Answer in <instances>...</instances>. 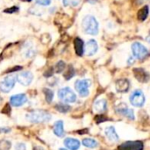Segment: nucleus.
Returning <instances> with one entry per match:
<instances>
[{
    "label": "nucleus",
    "mask_w": 150,
    "mask_h": 150,
    "mask_svg": "<svg viewBox=\"0 0 150 150\" xmlns=\"http://www.w3.org/2000/svg\"><path fill=\"white\" fill-rule=\"evenodd\" d=\"M83 145L86 148L89 149H96L98 146V143L96 140L94 139H91V138H86L83 140Z\"/></svg>",
    "instance_id": "nucleus-20"
},
{
    "label": "nucleus",
    "mask_w": 150,
    "mask_h": 150,
    "mask_svg": "<svg viewBox=\"0 0 150 150\" xmlns=\"http://www.w3.org/2000/svg\"><path fill=\"white\" fill-rule=\"evenodd\" d=\"M54 134L62 138L64 136V128H63V121L62 120H58L54 124Z\"/></svg>",
    "instance_id": "nucleus-17"
},
{
    "label": "nucleus",
    "mask_w": 150,
    "mask_h": 150,
    "mask_svg": "<svg viewBox=\"0 0 150 150\" xmlns=\"http://www.w3.org/2000/svg\"><path fill=\"white\" fill-rule=\"evenodd\" d=\"M55 109L58 112H60L66 113V112H68L70 110V106L68 105L66 103H60V104H57L55 105Z\"/></svg>",
    "instance_id": "nucleus-22"
},
{
    "label": "nucleus",
    "mask_w": 150,
    "mask_h": 150,
    "mask_svg": "<svg viewBox=\"0 0 150 150\" xmlns=\"http://www.w3.org/2000/svg\"><path fill=\"white\" fill-rule=\"evenodd\" d=\"M11 148V143L9 141L3 140L0 142V150H10Z\"/></svg>",
    "instance_id": "nucleus-23"
},
{
    "label": "nucleus",
    "mask_w": 150,
    "mask_h": 150,
    "mask_svg": "<svg viewBox=\"0 0 150 150\" xmlns=\"http://www.w3.org/2000/svg\"><path fill=\"white\" fill-rule=\"evenodd\" d=\"M134 76L135 78L142 82V83H146L149 81V74L143 69H141V68H137V69H134Z\"/></svg>",
    "instance_id": "nucleus-14"
},
{
    "label": "nucleus",
    "mask_w": 150,
    "mask_h": 150,
    "mask_svg": "<svg viewBox=\"0 0 150 150\" xmlns=\"http://www.w3.org/2000/svg\"><path fill=\"white\" fill-rule=\"evenodd\" d=\"M93 108L98 112H104L107 109V103L105 99H99L94 103Z\"/></svg>",
    "instance_id": "nucleus-18"
},
{
    "label": "nucleus",
    "mask_w": 150,
    "mask_h": 150,
    "mask_svg": "<svg viewBox=\"0 0 150 150\" xmlns=\"http://www.w3.org/2000/svg\"><path fill=\"white\" fill-rule=\"evenodd\" d=\"M132 52L134 56L139 60H143L149 55V50L147 47L139 42H134L132 45Z\"/></svg>",
    "instance_id": "nucleus-5"
},
{
    "label": "nucleus",
    "mask_w": 150,
    "mask_h": 150,
    "mask_svg": "<svg viewBox=\"0 0 150 150\" xmlns=\"http://www.w3.org/2000/svg\"><path fill=\"white\" fill-rule=\"evenodd\" d=\"M82 27L83 31L88 34L97 35L98 33V22L91 15L84 17L82 22Z\"/></svg>",
    "instance_id": "nucleus-2"
},
{
    "label": "nucleus",
    "mask_w": 150,
    "mask_h": 150,
    "mask_svg": "<svg viewBox=\"0 0 150 150\" xmlns=\"http://www.w3.org/2000/svg\"><path fill=\"white\" fill-rule=\"evenodd\" d=\"M35 2L40 5H49L51 4V0H35Z\"/></svg>",
    "instance_id": "nucleus-28"
},
{
    "label": "nucleus",
    "mask_w": 150,
    "mask_h": 150,
    "mask_svg": "<svg viewBox=\"0 0 150 150\" xmlns=\"http://www.w3.org/2000/svg\"><path fill=\"white\" fill-rule=\"evenodd\" d=\"M75 75V71H74V69L72 66H69L68 68V70L66 71V73L64 74V77L66 80H69L71 77H73Z\"/></svg>",
    "instance_id": "nucleus-25"
},
{
    "label": "nucleus",
    "mask_w": 150,
    "mask_h": 150,
    "mask_svg": "<svg viewBox=\"0 0 150 150\" xmlns=\"http://www.w3.org/2000/svg\"><path fill=\"white\" fill-rule=\"evenodd\" d=\"M33 150H44V149H43V148H41V147L36 146V147H34V148H33Z\"/></svg>",
    "instance_id": "nucleus-32"
},
{
    "label": "nucleus",
    "mask_w": 150,
    "mask_h": 150,
    "mask_svg": "<svg viewBox=\"0 0 150 150\" xmlns=\"http://www.w3.org/2000/svg\"><path fill=\"white\" fill-rule=\"evenodd\" d=\"M105 135H106V137L108 138V140H110V141H112V142H119V140H120L119 135L117 134L116 130H115V128H114L113 127H112V126H111V127H108L105 129Z\"/></svg>",
    "instance_id": "nucleus-16"
},
{
    "label": "nucleus",
    "mask_w": 150,
    "mask_h": 150,
    "mask_svg": "<svg viewBox=\"0 0 150 150\" xmlns=\"http://www.w3.org/2000/svg\"><path fill=\"white\" fill-rule=\"evenodd\" d=\"M133 62H134V58L133 57H130V59L128 60V64H133Z\"/></svg>",
    "instance_id": "nucleus-33"
},
{
    "label": "nucleus",
    "mask_w": 150,
    "mask_h": 150,
    "mask_svg": "<svg viewBox=\"0 0 150 150\" xmlns=\"http://www.w3.org/2000/svg\"><path fill=\"white\" fill-rule=\"evenodd\" d=\"M59 150H68V149H60Z\"/></svg>",
    "instance_id": "nucleus-35"
},
{
    "label": "nucleus",
    "mask_w": 150,
    "mask_h": 150,
    "mask_svg": "<svg viewBox=\"0 0 150 150\" xmlns=\"http://www.w3.org/2000/svg\"><path fill=\"white\" fill-rule=\"evenodd\" d=\"M130 102L134 106L142 107L145 104V96L141 90L134 91L130 96Z\"/></svg>",
    "instance_id": "nucleus-7"
},
{
    "label": "nucleus",
    "mask_w": 150,
    "mask_h": 150,
    "mask_svg": "<svg viewBox=\"0 0 150 150\" xmlns=\"http://www.w3.org/2000/svg\"><path fill=\"white\" fill-rule=\"evenodd\" d=\"M81 0H62L64 6H76Z\"/></svg>",
    "instance_id": "nucleus-27"
},
{
    "label": "nucleus",
    "mask_w": 150,
    "mask_h": 150,
    "mask_svg": "<svg viewBox=\"0 0 150 150\" xmlns=\"http://www.w3.org/2000/svg\"><path fill=\"white\" fill-rule=\"evenodd\" d=\"M26 101H27V98L25 94H17L11 97L10 98V104L15 107H19L23 105L24 104L26 103Z\"/></svg>",
    "instance_id": "nucleus-11"
},
{
    "label": "nucleus",
    "mask_w": 150,
    "mask_h": 150,
    "mask_svg": "<svg viewBox=\"0 0 150 150\" xmlns=\"http://www.w3.org/2000/svg\"><path fill=\"white\" fill-rule=\"evenodd\" d=\"M74 47L76 54L78 56H82L83 54V41L80 38H76L74 40Z\"/></svg>",
    "instance_id": "nucleus-19"
},
{
    "label": "nucleus",
    "mask_w": 150,
    "mask_h": 150,
    "mask_svg": "<svg viewBox=\"0 0 150 150\" xmlns=\"http://www.w3.org/2000/svg\"><path fill=\"white\" fill-rule=\"evenodd\" d=\"M21 1H25V2H29V1H31V0H21Z\"/></svg>",
    "instance_id": "nucleus-34"
},
{
    "label": "nucleus",
    "mask_w": 150,
    "mask_h": 150,
    "mask_svg": "<svg viewBox=\"0 0 150 150\" xmlns=\"http://www.w3.org/2000/svg\"><path fill=\"white\" fill-rule=\"evenodd\" d=\"M149 15V6L146 5L138 11V19L140 21H144Z\"/></svg>",
    "instance_id": "nucleus-21"
},
{
    "label": "nucleus",
    "mask_w": 150,
    "mask_h": 150,
    "mask_svg": "<svg viewBox=\"0 0 150 150\" xmlns=\"http://www.w3.org/2000/svg\"><path fill=\"white\" fill-rule=\"evenodd\" d=\"M98 43L95 40H90L86 45H85V47H83V51L85 52V54L88 55V56H92L94 55L97 51H98Z\"/></svg>",
    "instance_id": "nucleus-12"
},
{
    "label": "nucleus",
    "mask_w": 150,
    "mask_h": 150,
    "mask_svg": "<svg viewBox=\"0 0 150 150\" xmlns=\"http://www.w3.org/2000/svg\"><path fill=\"white\" fill-rule=\"evenodd\" d=\"M116 112L125 117H127V119L129 120H134V111L130 108L127 107V105L126 104H120L118 106H116L115 108Z\"/></svg>",
    "instance_id": "nucleus-9"
},
{
    "label": "nucleus",
    "mask_w": 150,
    "mask_h": 150,
    "mask_svg": "<svg viewBox=\"0 0 150 150\" xmlns=\"http://www.w3.org/2000/svg\"><path fill=\"white\" fill-rule=\"evenodd\" d=\"M58 97L64 103H74L76 100V96L75 92L69 87L59 90Z\"/></svg>",
    "instance_id": "nucleus-4"
},
{
    "label": "nucleus",
    "mask_w": 150,
    "mask_h": 150,
    "mask_svg": "<svg viewBox=\"0 0 150 150\" xmlns=\"http://www.w3.org/2000/svg\"><path fill=\"white\" fill-rule=\"evenodd\" d=\"M65 67H66V65H65L64 62H62V61L58 62L56 63V65H55V72H56V73H61V72H62V71L64 70Z\"/></svg>",
    "instance_id": "nucleus-26"
},
{
    "label": "nucleus",
    "mask_w": 150,
    "mask_h": 150,
    "mask_svg": "<svg viewBox=\"0 0 150 150\" xmlns=\"http://www.w3.org/2000/svg\"><path fill=\"white\" fill-rule=\"evenodd\" d=\"M26 119L28 121L35 124H40V123H47L51 120V114L43 110H35L31 112H29L26 115Z\"/></svg>",
    "instance_id": "nucleus-1"
},
{
    "label": "nucleus",
    "mask_w": 150,
    "mask_h": 150,
    "mask_svg": "<svg viewBox=\"0 0 150 150\" xmlns=\"http://www.w3.org/2000/svg\"><path fill=\"white\" fill-rule=\"evenodd\" d=\"M43 91H44V93H45L46 100H47L48 103L52 102V100H53V98H54V92H53L51 90H49V89H44Z\"/></svg>",
    "instance_id": "nucleus-24"
},
{
    "label": "nucleus",
    "mask_w": 150,
    "mask_h": 150,
    "mask_svg": "<svg viewBox=\"0 0 150 150\" xmlns=\"http://www.w3.org/2000/svg\"><path fill=\"white\" fill-rule=\"evenodd\" d=\"M116 90L118 92L124 93L127 92L130 88V83L127 79H120L116 82Z\"/></svg>",
    "instance_id": "nucleus-13"
},
{
    "label": "nucleus",
    "mask_w": 150,
    "mask_h": 150,
    "mask_svg": "<svg viewBox=\"0 0 150 150\" xmlns=\"http://www.w3.org/2000/svg\"><path fill=\"white\" fill-rule=\"evenodd\" d=\"M91 84V82L90 79L77 80L75 83V88L81 97L85 98V97L89 96V93H90L89 88H90Z\"/></svg>",
    "instance_id": "nucleus-3"
},
{
    "label": "nucleus",
    "mask_w": 150,
    "mask_h": 150,
    "mask_svg": "<svg viewBox=\"0 0 150 150\" xmlns=\"http://www.w3.org/2000/svg\"><path fill=\"white\" fill-rule=\"evenodd\" d=\"M15 149L16 150H25L26 149L25 144H24V143H17V144L15 145Z\"/></svg>",
    "instance_id": "nucleus-29"
},
{
    "label": "nucleus",
    "mask_w": 150,
    "mask_h": 150,
    "mask_svg": "<svg viewBox=\"0 0 150 150\" xmlns=\"http://www.w3.org/2000/svg\"><path fill=\"white\" fill-rule=\"evenodd\" d=\"M11 131V129L9 128H1L0 129V132H4V133H9Z\"/></svg>",
    "instance_id": "nucleus-31"
},
{
    "label": "nucleus",
    "mask_w": 150,
    "mask_h": 150,
    "mask_svg": "<svg viewBox=\"0 0 150 150\" xmlns=\"http://www.w3.org/2000/svg\"><path fill=\"white\" fill-rule=\"evenodd\" d=\"M16 83V77L14 76H8L0 82V91L4 93L10 92L14 87Z\"/></svg>",
    "instance_id": "nucleus-6"
},
{
    "label": "nucleus",
    "mask_w": 150,
    "mask_h": 150,
    "mask_svg": "<svg viewBox=\"0 0 150 150\" xmlns=\"http://www.w3.org/2000/svg\"><path fill=\"white\" fill-rule=\"evenodd\" d=\"M18 9V7H16V6H13V7H11V9H6V10H4V12H8V13H12V12H15V11H17Z\"/></svg>",
    "instance_id": "nucleus-30"
},
{
    "label": "nucleus",
    "mask_w": 150,
    "mask_h": 150,
    "mask_svg": "<svg viewBox=\"0 0 150 150\" xmlns=\"http://www.w3.org/2000/svg\"><path fill=\"white\" fill-rule=\"evenodd\" d=\"M144 145L141 142H127L119 147V150H142Z\"/></svg>",
    "instance_id": "nucleus-10"
},
{
    "label": "nucleus",
    "mask_w": 150,
    "mask_h": 150,
    "mask_svg": "<svg viewBox=\"0 0 150 150\" xmlns=\"http://www.w3.org/2000/svg\"><path fill=\"white\" fill-rule=\"evenodd\" d=\"M64 145L69 150H77L80 148V142L74 138H66L64 140Z\"/></svg>",
    "instance_id": "nucleus-15"
},
{
    "label": "nucleus",
    "mask_w": 150,
    "mask_h": 150,
    "mask_svg": "<svg viewBox=\"0 0 150 150\" xmlns=\"http://www.w3.org/2000/svg\"><path fill=\"white\" fill-rule=\"evenodd\" d=\"M15 77H16V81L18 83H19L21 85H24V86L29 85L32 83L33 79V76L30 71L21 72V73L18 74Z\"/></svg>",
    "instance_id": "nucleus-8"
}]
</instances>
